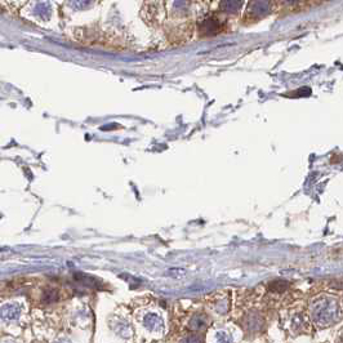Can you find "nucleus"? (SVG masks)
Masks as SVG:
<instances>
[{
  "mask_svg": "<svg viewBox=\"0 0 343 343\" xmlns=\"http://www.w3.org/2000/svg\"><path fill=\"white\" fill-rule=\"evenodd\" d=\"M34 14L39 17L43 21H48L52 14V6L51 4L45 1V0H40L34 5Z\"/></svg>",
  "mask_w": 343,
  "mask_h": 343,
  "instance_id": "1",
  "label": "nucleus"
},
{
  "mask_svg": "<svg viewBox=\"0 0 343 343\" xmlns=\"http://www.w3.org/2000/svg\"><path fill=\"white\" fill-rule=\"evenodd\" d=\"M249 9L256 16H263L270 9V1L268 0H255L253 4H251Z\"/></svg>",
  "mask_w": 343,
  "mask_h": 343,
  "instance_id": "2",
  "label": "nucleus"
},
{
  "mask_svg": "<svg viewBox=\"0 0 343 343\" xmlns=\"http://www.w3.org/2000/svg\"><path fill=\"white\" fill-rule=\"evenodd\" d=\"M243 5V0H223L219 4V8L226 13H236L240 10Z\"/></svg>",
  "mask_w": 343,
  "mask_h": 343,
  "instance_id": "3",
  "label": "nucleus"
},
{
  "mask_svg": "<svg viewBox=\"0 0 343 343\" xmlns=\"http://www.w3.org/2000/svg\"><path fill=\"white\" fill-rule=\"evenodd\" d=\"M201 30H203L204 34H214V32H217V30H218V23L214 21V19H207V21H204V23L201 25Z\"/></svg>",
  "mask_w": 343,
  "mask_h": 343,
  "instance_id": "4",
  "label": "nucleus"
},
{
  "mask_svg": "<svg viewBox=\"0 0 343 343\" xmlns=\"http://www.w3.org/2000/svg\"><path fill=\"white\" fill-rule=\"evenodd\" d=\"M93 0H67V4L74 8V9H84Z\"/></svg>",
  "mask_w": 343,
  "mask_h": 343,
  "instance_id": "5",
  "label": "nucleus"
},
{
  "mask_svg": "<svg viewBox=\"0 0 343 343\" xmlns=\"http://www.w3.org/2000/svg\"><path fill=\"white\" fill-rule=\"evenodd\" d=\"M188 8V0H175L174 9L175 10H186Z\"/></svg>",
  "mask_w": 343,
  "mask_h": 343,
  "instance_id": "6",
  "label": "nucleus"
},
{
  "mask_svg": "<svg viewBox=\"0 0 343 343\" xmlns=\"http://www.w3.org/2000/svg\"><path fill=\"white\" fill-rule=\"evenodd\" d=\"M289 3H296V1H298V0H288Z\"/></svg>",
  "mask_w": 343,
  "mask_h": 343,
  "instance_id": "7",
  "label": "nucleus"
}]
</instances>
